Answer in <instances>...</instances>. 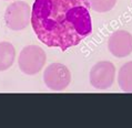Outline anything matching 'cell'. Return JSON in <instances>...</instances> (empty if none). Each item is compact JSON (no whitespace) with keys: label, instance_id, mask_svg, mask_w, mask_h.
Here are the masks:
<instances>
[{"label":"cell","instance_id":"2","mask_svg":"<svg viewBox=\"0 0 132 128\" xmlns=\"http://www.w3.org/2000/svg\"><path fill=\"white\" fill-rule=\"evenodd\" d=\"M47 60L46 52L38 45H28L19 54L18 64L21 72L27 75H35L45 66Z\"/></svg>","mask_w":132,"mask_h":128},{"label":"cell","instance_id":"7","mask_svg":"<svg viewBox=\"0 0 132 128\" xmlns=\"http://www.w3.org/2000/svg\"><path fill=\"white\" fill-rule=\"evenodd\" d=\"M14 57H16V50L13 45L9 42H0V72L8 70L12 66Z\"/></svg>","mask_w":132,"mask_h":128},{"label":"cell","instance_id":"1","mask_svg":"<svg viewBox=\"0 0 132 128\" xmlns=\"http://www.w3.org/2000/svg\"><path fill=\"white\" fill-rule=\"evenodd\" d=\"M88 0H35L31 25L40 41L67 51L92 32Z\"/></svg>","mask_w":132,"mask_h":128},{"label":"cell","instance_id":"5","mask_svg":"<svg viewBox=\"0 0 132 128\" xmlns=\"http://www.w3.org/2000/svg\"><path fill=\"white\" fill-rule=\"evenodd\" d=\"M116 67L111 62L101 61L98 62L90 70V83L97 90H107L114 82Z\"/></svg>","mask_w":132,"mask_h":128},{"label":"cell","instance_id":"9","mask_svg":"<svg viewBox=\"0 0 132 128\" xmlns=\"http://www.w3.org/2000/svg\"><path fill=\"white\" fill-rule=\"evenodd\" d=\"M90 8L96 12H108L116 6L117 0H88Z\"/></svg>","mask_w":132,"mask_h":128},{"label":"cell","instance_id":"4","mask_svg":"<svg viewBox=\"0 0 132 128\" xmlns=\"http://www.w3.org/2000/svg\"><path fill=\"white\" fill-rule=\"evenodd\" d=\"M43 81L51 91L60 92L67 88L71 82V73L65 65L61 63H51L43 73Z\"/></svg>","mask_w":132,"mask_h":128},{"label":"cell","instance_id":"6","mask_svg":"<svg viewBox=\"0 0 132 128\" xmlns=\"http://www.w3.org/2000/svg\"><path fill=\"white\" fill-rule=\"evenodd\" d=\"M108 49L116 57H126L132 53V34L126 30H118L110 35Z\"/></svg>","mask_w":132,"mask_h":128},{"label":"cell","instance_id":"3","mask_svg":"<svg viewBox=\"0 0 132 128\" xmlns=\"http://www.w3.org/2000/svg\"><path fill=\"white\" fill-rule=\"evenodd\" d=\"M5 21L9 29L20 31L31 21V10L27 2L14 1L9 5L5 12Z\"/></svg>","mask_w":132,"mask_h":128},{"label":"cell","instance_id":"8","mask_svg":"<svg viewBox=\"0 0 132 128\" xmlns=\"http://www.w3.org/2000/svg\"><path fill=\"white\" fill-rule=\"evenodd\" d=\"M118 83L120 88L126 93H132V61L123 64L119 70Z\"/></svg>","mask_w":132,"mask_h":128}]
</instances>
